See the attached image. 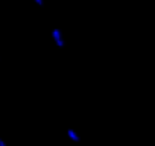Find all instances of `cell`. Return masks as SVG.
Instances as JSON below:
<instances>
[{
  "label": "cell",
  "mask_w": 155,
  "mask_h": 146,
  "mask_svg": "<svg viewBox=\"0 0 155 146\" xmlns=\"http://www.w3.org/2000/svg\"><path fill=\"white\" fill-rule=\"evenodd\" d=\"M0 146H6V143L2 140V137H0Z\"/></svg>",
  "instance_id": "cell-1"
},
{
  "label": "cell",
  "mask_w": 155,
  "mask_h": 146,
  "mask_svg": "<svg viewBox=\"0 0 155 146\" xmlns=\"http://www.w3.org/2000/svg\"><path fill=\"white\" fill-rule=\"evenodd\" d=\"M35 2H37L38 5H41V0H35Z\"/></svg>",
  "instance_id": "cell-2"
}]
</instances>
